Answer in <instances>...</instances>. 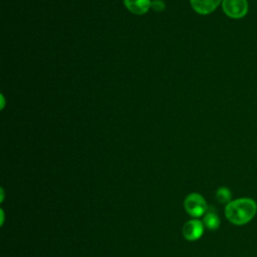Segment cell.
<instances>
[{
  "instance_id": "2",
  "label": "cell",
  "mask_w": 257,
  "mask_h": 257,
  "mask_svg": "<svg viewBox=\"0 0 257 257\" xmlns=\"http://www.w3.org/2000/svg\"><path fill=\"white\" fill-rule=\"evenodd\" d=\"M185 211L193 218L199 219L208 211V205L205 198L199 193H191L184 200Z\"/></svg>"
},
{
  "instance_id": "1",
  "label": "cell",
  "mask_w": 257,
  "mask_h": 257,
  "mask_svg": "<svg viewBox=\"0 0 257 257\" xmlns=\"http://www.w3.org/2000/svg\"><path fill=\"white\" fill-rule=\"evenodd\" d=\"M257 214V203L249 197L233 199L224 209L226 219L235 226H244L250 223Z\"/></svg>"
},
{
  "instance_id": "3",
  "label": "cell",
  "mask_w": 257,
  "mask_h": 257,
  "mask_svg": "<svg viewBox=\"0 0 257 257\" xmlns=\"http://www.w3.org/2000/svg\"><path fill=\"white\" fill-rule=\"evenodd\" d=\"M247 0H223L222 9L224 13L233 19H241L248 13Z\"/></svg>"
},
{
  "instance_id": "9",
  "label": "cell",
  "mask_w": 257,
  "mask_h": 257,
  "mask_svg": "<svg viewBox=\"0 0 257 257\" xmlns=\"http://www.w3.org/2000/svg\"><path fill=\"white\" fill-rule=\"evenodd\" d=\"M151 8L156 12H162L165 9V2L163 0H154L152 1Z\"/></svg>"
},
{
  "instance_id": "7",
  "label": "cell",
  "mask_w": 257,
  "mask_h": 257,
  "mask_svg": "<svg viewBox=\"0 0 257 257\" xmlns=\"http://www.w3.org/2000/svg\"><path fill=\"white\" fill-rule=\"evenodd\" d=\"M202 222L206 229L212 231L217 230L221 224L219 216L214 211H207V213L203 216Z\"/></svg>"
},
{
  "instance_id": "5",
  "label": "cell",
  "mask_w": 257,
  "mask_h": 257,
  "mask_svg": "<svg viewBox=\"0 0 257 257\" xmlns=\"http://www.w3.org/2000/svg\"><path fill=\"white\" fill-rule=\"evenodd\" d=\"M223 0H190L192 8L201 15H208L222 4Z\"/></svg>"
},
{
  "instance_id": "6",
  "label": "cell",
  "mask_w": 257,
  "mask_h": 257,
  "mask_svg": "<svg viewBox=\"0 0 257 257\" xmlns=\"http://www.w3.org/2000/svg\"><path fill=\"white\" fill-rule=\"evenodd\" d=\"M126 9L136 15L146 14L152 6L151 0H123Z\"/></svg>"
},
{
  "instance_id": "8",
  "label": "cell",
  "mask_w": 257,
  "mask_h": 257,
  "mask_svg": "<svg viewBox=\"0 0 257 257\" xmlns=\"http://www.w3.org/2000/svg\"><path fill=\"white\" fill-rule=\"evenodd\" d=\"M217 201L220 204H224L225 206L231 202L232 199V192L229 188L227 187H220L217 191H216V195H215Z\"/></svg>"
},
{
  "instance_id": "4",
  "label": "cell",
  "mask_w": 257,
  "mask_h": 257,
  "mask_svg": "<svg viewBox=\"0 0 257 257\" xmlns=\"http://www.w3.org/2000/svg\"><path fill=\"white\" fill-rule=\"evenodd\" d=\"M204 230L205 226L203 222L199 219L193 218L184 224L182 228V234L188 241H197L203 236Z\"/></svg>"
}]
</instances>
